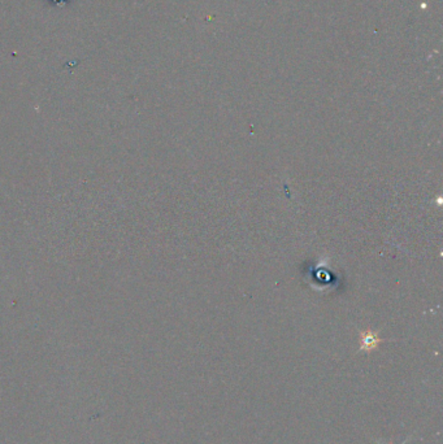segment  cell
<instances>
[{
	"instance_id": "1",
	"label": "cell",
	"mask_w": 443,
	"mask_h": 444,
	"mask_svg": "<svg viewBox=\"0 0 443 444\" xmlns=\"http://www.w3.org/2000/svg\"><path fill=\"white\" fill-rule=\"evenodd\" d=\"M381 343V339L377 338L376 334H373L372 331H365L361 334V351H365V352H371L373 349L377 348V345Z\"/></svg>"
},
{
	"instance_id": "2",
	"label": "cell",
	"mask_w": 443,
	"mask_h": 444,
	"mask_svg": "<svg viewBox=\"0 0 443 444\" xmlns=\"http://www.w3.org/2000/svg\"><path fill=\"white\" fill-rule=\"evenodd\" d=\"M389 444H393V443H389Z\"/></svg>"
}]
</instances>
